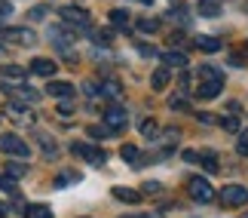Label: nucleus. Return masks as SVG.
<instances>
[{
	"label": "nucleus",
	"mask_w": 248,
	"mask_h": 218,
	"mask_svg": "<svg viewBox=\"0 0 248 218\" xmlns=\"http://www.w3.org/2000/svg\"><path fill=\"white\" fill-rule=\"evenodd\" d=\"M0 151H3V154H9V157H18V160H25L28 154H31V148H28L18 135H13V132L0 135Z\"/></svg>",
	"instance_id": "obj_1"
},
{
	"label": "nucleus",
	"mask_w": 248,
	"mask_h": 218,
	"mask_svg": "<svg viewBox=\"0 0 248 218\" xmlns=\"http://www.w3.org/2000/svg\"><path fill=\"white\" fill-rule=\"evenodd\" d=\"M59 16H62L64 25L74 28V31H77V28H89V25H92L89 13H86V9H80V6H64V9H59Z\"/></svg>",
	"instance_id": "obj_2"
},
{
	"label": "nucleus",
	"mask_w": 248,
	"mask_h": 218,
	"mask_svg": "<svg viewBox=\"0 0 248 218\" xmlns=\"http://www.w3.org/2000/svg\"><path fill=\"white\" fill-rule=\"evenodd\" d=\"M187 191H190V197H193L196 203H212L215 200V187L205 182V178H190L187 182Z\"/></svg>",
	"instance_id": "obj_3"
},
{
	"label": "nucleus",
	"mask_w": 248,
	"mask_h": 218,
	"mask_svg": "<svg viewBox=\"0 0 248 218\" xmlns=\"http://www.w3.org/2000/svg\"><path fill=\"white\" fill-rule=\"evenodd\" d=\"M126 123H129V114H126V108L113 105V108H108V111H104V126H108L110 132H123V129H126Z\"/></svg>",
	"instance_id": "obj_4"
},
{
	"label": "nucleus",
	"mask_w": 248,
	"mask_h": 218,
	"mask_svg": "<svg viewBox=\"0 0 248 218\" xmlns=\"http://www.w3.org/2000/svg\"><path fill=\"white\" fill-rule=\"evenodd\" d=\"M71 154H74V157H83V160H89V163H95V166H101L104 160H108V154H104L101 148L83 145V141H77V145H71Z\"/></svg>",
	"instance_id": "obj_5"
},
{
	"label": "nucleus",
	"mask_w": 248,
	"mask_h": 218,
	"mask_svg": "<svg viewBox=\"0 0 248 218\" xmlns=\"http://www.w3.org/2000/svg\"><path fill=\"white\" fill-rule=\"evenodd\" d=\"M6 96H13L16 101H22V105H37L40 101V92L31 89V86H25V83H16V86H6Z\"/></svg>",
	"instance_id": "obj_6"
},
{
	"label": "nucleus",
	"mask_w": 248,
	"mask_h": 218,
	"mask_svg": "<svg viewBox=\"0 0 248 218\" xmlns=\"http://www.w3.org/2000/svg\"><path fill=\"white\" fill-rule=\"evenodd\" d=\"M221 203L224 206H245L248 203V191L242 184H227L221 191Z\"/></svg>",
	"instance_id": "obj_7"
},
{
	"label": "nucleus",
	"mask_w": 248,
	"mask_h": 218,
	"mask_svg": "<svg viewBox=\"0 0 248 218\" xmlns=\"http://www.w3.org/2000/svg\"><path fill=\"white\" fill-rule=\"evenodd\" d=\"M34 138H37V145H40V151H43V157H46V160H55V157H59V145H55V138L49 135V132L37 129V132H34Z\"/></svg>",
	"instance_id": "obj_8"
},
{
	"label": "nucleus",
	"mask_w": 248,
	"mask_h": 218,
	"mask_svg": "<svg viewBox=\"0 0 248 218\" xmlns=\"http://www.w3.org/2000/svg\"><path fill=\"white\" fill-rule=\"evenodd\" d=\"M3 37L9 43H16V46H31L37 40V34L28 31V28H9V31H3Z\"/></svg>",
	"instance_id": "obj_9"
},
{
	"label": "nucleus",
	"mask_w": 248,
	"mask_h": 218,
	"mask_svg": "<svg viewBox=\"0 0 248 218\" xmlns=\"http://www.w3.org/2000/svg\"><path fill=\"white\" fill-rule=\"evenodd\" d=\"M46 96H52V99H71L74 96V83H68V80H52L49 86H46Z\"/></svg>",
	"instance_id": "obj_10"
},
{
	"label": "nucleus",
	"mask_w": 248,
	"mask_h": 218,
	"mask_svg": "<svg viewBox=\"0 0 248 218\" xmlns=\"http://www.w3.org/2000/svg\"><path fill=\"white\" fill-rule=\"evenodd\" d=\"M28 108H31V105H22V101H9L6 117H13L16 123H31V120H34V114H28Z\"/></svg>",
	"instance_id": "obj_11"
},
{
	"label": "nucleus",
	"mask_w": 248,
	"mask_h": 218,
	"mask_svg": "<svg viewBox=\"0 0 248 218\" xmlns=\"http://www.w3.org/2000/svg\"><path fill=\"white\" fill-rule=\"evenodd\" d=\"M221 89H224V80H202V86L196 89V96L208 101V99H217V96H221Z\"/></svg>",
	"instance_id": "obj_12"
},
{
	"label": "nucleus",
	"mask_w": 248,
	"mask_h": 218,
	"mask_svg": "<svg viewBox=\"0 0 248 218\" xmlns=\"http://www.w3.org/2000/svg\"><path fill=\"white\" fill-rule=\"evenodd\" d=\"M0 77L9 80V83H25L28 71L22 68V65H3V68H0Z\"/></svg>",
	"instance_id": "obj_13"
},
{
	"label": "nucleus",
	"mask_w": 248,
	"mask_h": 218,
	"mask_svg": "<svg viewBox=\"0 0 248 218\" xmlns=\"http://www.w3.org/2000/svg\"><path fill=\"white\" fill-rule=\"evenodd\" d=\"M49 37H52L55 46H62V50H64V46L74 40V28H59V25H52V28H49Z\"/></svg>",
	"instance_id": "obj_14"
},
{
	"label": "nucleus",
	"mask_w": 248,
	"mask_h": 218,
	"mask_svg": "<svg viewBox=\"0 0 248 218\" xmlns=\"http://www.w3.org/2000/svg\"><path fill=\"white\" fill-rule=\"evenodd\" d=\"M31 71L37 74V77H52V74H55V62L52 59H34Z\"/></svg>",
	"instance_id": "obj_15"
},
{
	"label": "nucleus",
	"mask_w": 248,
	"mask_h": 218,
	"mask_svg": "<svg viewBox=\"0 0 248 218\" xmlns=\"http://www.w3.org/2000/svg\"><path fill=\"white\" fill-rule=\"evenodd\" d=\"M113 197H117L120 203H129V206L141 203V194H138V191H132V187H113Z\"/></svg>",
	"instance_id": "obj_16"
},
{
	"label": "nucleus",
	"mask_w": 248,
	"mask_h": 218,
	"mask_svg": "<svg viewBox=\"0 0 248 218\" xmlns=\"http://www.w3.org/2000/svg\"><path fill=\"white\" fill-rule=\"evenodd\" d=\"M169 80H171V74H169V68L163 65V68H156L154 71V77H150V83H154V89L159 92V89H166L169 86Z\"/></svg>",
	"instance_id": "obj_17"
},
{
	"label": "nucleus",
	"mask_w": 248,
	"mask_h": 218,
	"mask_svg": "<svg viewBox=\"0 0 248 218\" xmlns=\"http://www.w3.org/2000/svg\"><path fill=\"white\" fill-rule=\"evenodd\" d=\"M163 62H166V68H187V55L184 52H166L163 55Z\"/></svg>",
	"instance_id": "obj_18"
},
{
	"label": "nucleus",
	"mask_w": 248,
	"mask_h": 218,
	"mask_svg": "<svg viewBox=\"0 0 248 218\" xmlns=\"http://www.w3.org/2000/svg\"><path fill=\"white\" fill-rule=\"evenodd\" d=\"M120 157L126 160V163H132V166L141 163V151H138L135 145H123V148H120Z\"/></svg>",
	"instance_id": "obj_19"
},
{
	"label": "nucleus",
	"mask_w": 248,
	"mask_h": 218,
	"mask_svg": "<svg viewBox=\"0 0 248 218\" xmlns=\"http://www.w3.org/2000/svg\"><path fill=\"white\" fill-rule=\"evenodd\" d=\"M196 46L202 52H217L221 50V40H217V37H196Z\"/></svg>",
	"instance_id": "obj_20"
},
{
	"label": "nucleus",
	"mask_w": 248,
	"mask_h": 218,
	"mask_svg": "<svg viewBox=\"0 0 248 218\" xmlns=\"http://www.w3.org/2000/svg\"><path fill=\"white\" fill-rule=\"evenodd\" d=\"M28 218H52V209L46 203H37V206H28Z\"/></svg>",
	"instance_id": "obj_21"
},
{
	"label": "nucleus",
	"mask_w": 248,
	"mask_h": 218,
	"mask_svg": "<svg viewBox=\"0 0 248 218\" xmlns=\"http://www.w3.org/2000/svg\"><path fill=\"white\" fill-rule=\"evenodd\" d=\"M0 191H6V194H18V184H16V178L9 175V172H0Z\"/></svg>",
	"instance_id": "obj_22"
},
{
	"label": "nucleus",
	"mask_w": 248,
	"mask_h": 218,
	"mask_svg": "<svg viewBox=\"0 0 248 218\" xmlns=\"http://www.w3.org/2000/svg\"><path fill=\"white\" fill-rule=\"evenodd\" d=\"M110 25L129 28V13H126V9H110Z\"/></svg>",
	"instance_id": "obj_23"
},
{
	"label": "nucleus",
	"mask_w": 248,
	"mask_h": 218,
	"mask_svg": "<svg viewBox=\"0 0 248 218\" xmlns=\"http://www.w3.org/2000/svg\"><path fill=\"white\" fill-rule=\"evenodd\" d=\"M199 163H202L208 172H217V154H215V151H205V154H199Z\"/></svg>",
	"instance_id": "obj_24"
},
{
	"label": "nucleus",
	"mask_w": 248,
	"mask_h": 218,
	"mask_svg": "<svg viewBox=\"0 0 248 218\" xmlns=\"http://www.w3.org/2000/svg\"><path fill=\"white\" fill-rule=\"evenodd\" d=\"M199 13L202 16H221V6H217V0H202V3H199Z\"/></svg>",
	"instance_id": "obj_25"
},
{
	"label": "nucleus",
	"mask_w": 248,
	"mask_h": 218,
	"mask_svg": "<svg viewBox=\"0 0 248 218\" xmlns=\"http://www.w3.org/2000/svg\"><path fill=\"white\" fill-rule=\"evenodd\" d=\"M156 132H159L156 120H144V123H141V135H144V138H150V141H154V138H156Z\"/></svg>",
	"instance_id": "obj_26"
},
{
	"label": "nucleus",
	"mask_w": 248,
	"mask_h": 218,
	"mask_svg": "<svg viewBox=\"0 0 248 218\" xmlns=\"http://www.w3.org/2000/svg\"><path fill=\"white\" fill-rule=\"evenodd\" d=\"M199 77H202V80H224L221 71H215L212 65H202V68H199Z\"/></svg>",
	"instance_id": "obj_27"
},
{
	"label": "nucleus",
	"mask_w": 248,
	"mask_h": 218,
	"mask_svg": "<svg viewBox=\"0 0 248 218\" xmlns=\"http://www.w3.org/2000/svg\"><path fill=\"white\" fill-rule=\"evenodd\" d=\"M101 92H104V96H110V99H120L123 96V86H120V83H104Z\"/></svg>",
	"instance_id": "obj_28"
},
{
	"label": "nucleus",
	"mask_w": 248,
	"mask_h": 218,
	"mask_svg": "<svg viewBox=\"0 0 248 218\" xmlns=\"http://www.w3.org/2000/svg\"><path fill=\"white\" fill-rule=\"evenodd\" d=\"M89 135H92L95 141H101V138L110 135V129H108V126H89Z\"/></svg>",
	"instance_id": "obj_29"
},
{
	"label": "nucleus",
	"mask_w": 248,
	"mask_h": 218,
	"mask_svg": "<svg viewBox=\"0 0 248 218\" xmlns=\"http://www.w3.org/2000/svg\"><path fill=\"white\" fill-rule=\"evenodd\" d=\"M6 172L13 175V178H18V175H28V166H25V163H9Z\"/></svg>",
	"instance_id": "obj_30"
},
{
	"label": "nucleus",
	"mask_w": 248,
	"mask_h": 218,
	"mask_svg": "<svg viewBox=\"0 0 248 218\" xmlns=\"http://www.w3.org/2000/svg\"><path fill=\"white\" fill-rule=\"evenodd\" d=\"M138 28H141V31H147V34H154L156 28H159V22H156V18H141Z\"/></svg>",
	"instance_id": "obj_31"
},
{
	"label": "nucleus",
	"mask_w": 248,
	"mask_h": 218,
	"mask_svg": "<svg viewBox=\"0 0 248 218\" xmlns=\"http://www.w3.org/2000/svg\"><path fill=\"white\" fill-rule=\"evenodd\" d=\"M221 126L230 129V132H236V129H239V120H236V114H227V117L221 120Z\"/></svg>",
	"instance_id": "obj_32"
},
{
	"label": "nucleus",
	"mask_w": 248,
	"mask_h": 218,
	"mask_svg": "<svg viewBox=\"0 0 248 218\" xmlns=\"http://www.w3.org/2000/svg\"><path fill=\"white\" fill-rule=\"evenodd\" d=\"M83 92H86V96H89V99H95V96H104L98 83H86V86H83Z\"/></svg>",
	"instance_id": "obj_33"
},
{
	"label": "nucleus",
	"mask_w": 248,
	"mask_h": 218,
	"mask_svg": "<svg viewBox=\"0 0 248 218\" xmlns=\"http://www.w3.org/2000/svg\"><path fill=\"white\" fill-rule=\"evenodd\" d=\"M68 182H77V172H64V175L55 178V184H59V187H68Z\"/></svg>",
	"instance_id": "obj_34"
},
{
	"label": "nucleus",
	"mask_w": 248,
	"mask_h": 218,
	"mask_svg": "<svg viewBox=\"0 0 248 218\" xmlns=\"http://www.w3.org/2000/svg\"><path fill=\"white\" fill-rule=\"evenodd\" d=\"M46 13H49V9H46V6H34V9H31V13H28V16H31L34 22H40V18H46Z\"/></svg>",
	"instance_id": "obj_35"
},
{
	"label": "nucleus",
	"mask_w": 248,
	"mask_h": 218,
	"mask_svg": "<svg viewBox=\"0 0 248 218\" xmlns=\"http://www.w3.org/2000/svg\"><path fill=\"white\" fill-rule=\"evenodd\" d=\"M110 31H95V43H110Z\"/></svg>",
	"instance_id": "obj_36"
},
{
	"label": "nucleus",
	"mask_w": 248,
	"mask_h": 218,
	"mask_svg": "<svg viewBox=\"0 0 248 218\" xmlns=\"http://www.w3.org/2000/svg\"><path fill=\"white\" fill-rule=\"evenodd\" d=\"M169 105H171V108H175V111H187V101H184V99H181V96H175V99H171V101H169Z\"/></svg>",
	"instance_id": "obj_37"
},
{
	"label": "nucleus",
	"mask_w": 248,
	"mask_h": 218,
	"mask_svg": "<svg viewBox=\"0 0 248 218\" xmlns=\"http://www.w3.org/2000/svg\"><path fill=\"white\" fill-rule=\"evenodd\" d=\"M159 191H163V184H159V182H147L144 184V194H159Z\"/></svg>",
	"instance_id": "obj_38"
},
{
	"label": "nucleus",
	"mask_w": 248,
	"mask_h": 218,
	"mask_svg": "<svg viewBox=\"0 0 248 218\" xmlns=\"http://www.w3.org/2000/svg\"><path fill=\"white\" fill-rule=\"evenodd\" d=\"M59 114H62V117H71V114H74V105H71V101H62V105H59Z\"/></svg>",
	"instance_id": "obj_39"
},
{
	"label": "nucleus",
	"mask_w": 248,
	"mask_h": 218,
	"mask_svg": "<svg viewBox=\"0 0 248 218\" xmlns=\"http://www.w3.org/2000/svg\"><path fill=\"white\" fill-rule=\"evenodd\" d=\"M181 157H184L187 163H199V154H196V151H184V154H181Z\"/></svg>",
	"instance_id": "obj_40"
},
{
	"label": "nucleus",
	"mask_w": 248,
	"mask_h": 218,
	"mask_svg": "<svg viewBox=\"0 0 248 218\" xmlns=\"http://www.w3.org/2000/svg\"><path fill=\"white\" fill-rule=\"evenodd\" d=\"M138 52L141 55H156V50H154V46H147V43H138Z\"/></svg>",
	"instance_id": "obj_41"
},
{
	"label": "nucleus",
	"mask_w": 248,
	"mask_h": 218,
	"mask_svg": "<svg viewBox=\"0 0 248 218\" xmlns=\"http://www.w3.org/2000/svg\"><path fill=\"white\" fill-rule=\"evenodd\" d=\"M9 13H13V3H6V0H0V18H3V16H9Z\"/></svg>",
	"instance_id": "obj_42"
},
{
	"label": "nucleus",
	"mask_w": 248,
	"mask_h": 218,
	"mask_svg": "<svg viewBox=\"0 0 248 218\" xmlns=\"http://www.w3.org/2000/svg\"><path fill=\"white\" fill-rule=\"evenodd\" d=\"M239 145H248V129H245L242 135H239Z\"/></svg>",
	"instance_id": "obj_43"
},
{
	"label": "nucleus",
	"mask_w": 248,
	"mask_h": 218,
	"mask_svg": "<svg viewBox=\"0 0 248 218\" xmlns=\"http://www.w3.org/2000/svg\"><path fill=\"white\" fill-rule=\"evenodd\" d=\"M0 218H6V206L3 203H0Z\"/></svg>",
	"instance_id": "obj_44"
},
{
	"label": "nucleus",
	"mask_w": 248,
	"mask_h": 218,
	"mask_svg": "<svg viewBox=\"0 0 248 218\" xmlns=\"http://www.w3.org/2000/svg\"><path fill=\"white\" fill-rule=\"evenodd\" d=\"M135 3H144V6H150V3H154V0H135Z\"/></svg>",
	"instance_id": "obj_45"
},
{
	"label": "nucleus",
	"mask_w": 248,
	"mask_h": 218,
	"mask_svg": "<svg viewBox=\"0 0 248 218\" xmlns=\"http://www.w3.org/2000/svg\"><path fill=\"white\" fill-rule=\"evenodd\" d=\"M245 218H248V215H245Z\"/></svg>",
	"instance_id": "obj_46"
}]
</instances>
